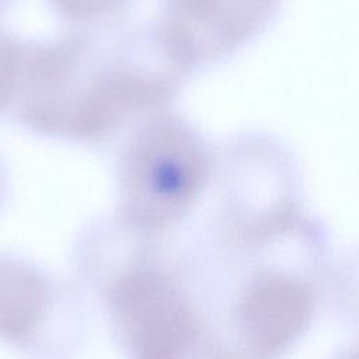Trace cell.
I'll use <instances>...</instances> for the list:
<instances>
[{
	"label": "cell",
	"mask_w": 359,
	"mask_h": 359,
	"mask_svg": "<svg viewBox=\"0 0 359 359\" xmlns=\"http://www.w3.org/2000/svg\"><path fill=\"white\" fill-rule=\"evenodd\" d=\"M167 136V144H156L139 160L142 188L160 203H178L191 192L196 170L195 157L181 137Z\"/></svg>",
	"instance_id": "obj_2"
},
{
	"label": "cell",
	"mask_w": 359,
	"mask_h": 359,
	"mask_svg": "<svg viewBox=\"0 0 359 359\" xmlns=\"http://www.w3.org/2000/svg\"><path fill=\"white\" fill-rule=\"evenodd\" d=\"M275 0H181L187 15L217 39H243L266 18Z\"/></svg>",
	"instance_id": "obj_3"
},
{
	"label": "cell",
	"mask_w": 359,
	"mask_h": 359,
	"mask_svg": "<svg viewBox=\"0 0 359 359\" xmlns=\"http://www.w3.org/2000/svg\"><path fill=\"white\" fill-rule=\"evenodd\" d=\"M121 314L139 346L158 349L180 348L187 337L188 321L168 285L150 276L130 279L119 292Z\"/></svg>",
	"instance_id": "obj_1"
},
{
	"label": "cell",
	"mask_w": 359,
	"mask_h": 359,
	"mask_svg": "<svg viewBox=\"0 0 359 359\" xmlns=\"http://www.w3.org/2000/svg\"><path fill=\"white\" fill-rule=\"evenodd\" d=\"M66 7L76 11H90L102 7L109 0H60Z\"/></svg>",
	"instance_id": "obj_4"
}]
</instances>
